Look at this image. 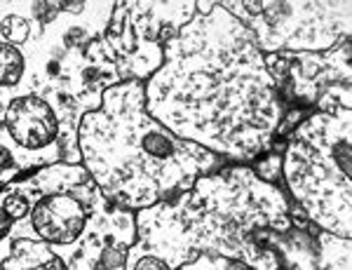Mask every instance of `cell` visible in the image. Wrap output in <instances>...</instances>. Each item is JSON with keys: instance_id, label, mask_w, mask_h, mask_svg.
<instances>
[{"instance_id": "obj_2", "label": "cell", "mask_w": 352, "mask_h": 270, "mask_svg": "<svg viewBox=\"0 0 352 270\" xmlns=\"http://www.w3.org/2000/svg\"><path fill=\"white\" fill-rule=\"evenodd\" d=\"M5 127H8L16 146L28 150H41L47 148L56 139L59 120H56V113L47 101L36 97V94H28V97L14 99L8 106Z\"/></svg>"}, {"instance_id": "obj_15", "label": "cell", "mask_w": 352, "mask_h": 270, "mask_svg": "<svg viewBox=\"0 0 352 270\" xmlns=\"http://www.w3.org/2000/svg\"><path fill=\"white\" fill-rule=\"evenodd\" d=\"M10 228H12V218H10L8 214H5L3 207H0V240H5V238H8Z\"/></svg>"}, {"instance_id": "obj_1", "label": "cell", "mask_w": 352, "mask_h": 270, "mask_svg": "<svg viewBox=\"0 0 352 270\" xmlns=\"http://www.w3.org/2000/svg\"><path fill=\"white\" fill-rule=\"evenodd\" d=\"M31 228L50 245H71L87 226V212L76 195L52 193L31 207Z\"/></svg>"}, {"instance_id": "obj_17", "label": "cell", "mask_w": 352, "mask_h": 270, "mask_svg": "<svg viewBox=\"0 0 352 270\" xmlns=\"http://www.w3.org/2000/svg\"><path fill=\"white\" fill-rule=\"evenodd\" d=\"M226 270H254L242 261H226Z\"/></svg>"}, {"instance_id": "obj_7", "label": "cell", "mask_w": 352, "mask_h": 270, "mask_svg": "<svg viewBox=\"0 0 352 270\" xmlns=\"http://www.w3.org/2000/svg\"><path fill=\"white\" fill-rule=\"evenodd\" d=\"M127 263V249L122 245H109L101 249L96 270H122Z\"/></svg>"}, {"instance_id": "obj_3", "label": "cell", "mask_w": 352, "mask_h": 270, "mask_svg": "<svg viewBox=\"0 0 352 270\" xmlns=\"http://www.w3.org/2000/svg\"><path fill=\"white\" fill-rule=\"evenodd\" d=\"M3 270H66V266L47 247L19 240L12 247V256L3 263Z\"/></svg>"}, {"instance_id": "obj_10", "label": "cell", "mask_w": 352, "mask_h": 270, "mask_svg": "<svg viewBox=\"0 0 352 270\" xmlns=\"http://www.w3.org/2000/svg\"><path fill=\"white\" fill-rule=\"evenodd\" d=\"M132 270H169V266L157 256H141V258H136V261H134Z\"/></svg>"}, {"instance_id": "obj_14", "label": "cell", "mask_w": 352, "mask_h": 270, "mask_svg": "<svg viewBox=\"0 0 352 270\" xmlns=\"http://www.w3.org/2000/svg\"><path fill=\"white\" fill-rule=\"evenodd\" d=\"M261 172H268L270 174L268 179H275L277 174H280V157H270L268 162H263V165H261Z\"/></svg>"}, {"instance_id": "obj_8", "label": "cell", "mask_w": 352, "mask_h": 270, "mask_svg": "<svg viewBox=\"0 0 352 270\" xmlns=\"http://www.w3.org/2000/svg\"><path fill=\"white\" fill-rule=\"evenodd\" d=\"M3 210L12 221H19V218L31 214V205H28L24 193H10V195H5V200H3Z\"/></svg>"}, {"instance_id": "obj_18", "label": "cell", "mask_w": 352, "mask_h": 270, "mask_svg": "<svg viewBox=\"0 0 352 270\" xmlns=\"http://www.w3.org/2000/svg\"><path fill=\"white\" fill-rule=\"evenodd\" d=\"M56 71H59V66H54V61H52V64H50V73H52V76H54Z\"/></svg>"}, {"instance_id": "obj_5", "label": "cell", "mask_w": 352, "mask_h": 270, "mask_svg": "<svg viewBox=\"0 0 352 270\" xmlns=\"http://www.w3.org/2000/svg\"><path fill=\"white\" fill-rule=\"evenodd\" d=\"M141 148L146 155L155 157V160H169L174 157V142L160 129H148L141 137Z\"/></svg>"}, {"instance_id": "obj_11", "label": "cell", "mask_w": 352, "mask_h": 270, "mask_svg": "<svg viewBox=\"0 0 352 270\" xmlns=\"http://www.w3.org/2000/svg\"><path fill=\"white\" fill-rule=\"evenodd\" d=\"M85 38H87V33H85L82 29H71L64 36V43L68 45V47H76V45H80Z\"/></svg>"}, {"instance_id": "obj_9", "label": "cell", "mask_w": 352, "mask_h": 270, "mask_svg": "<svg viewBox=\"0 0 352 270\" xmlns=\"http://www.w3.org/2000/svg\"><path fill=\"white\" fill-rule=\"evenodd\" d=\"M33 10V16H36L41 24H50L56 14H59V3H33L31 5Z\"/></svg>"}, {"instance_id": "obj_4", "label": "cell", "mask_w": 352, "mask_h": 270, "mask_svg": "<svg viewBox=\"0 0 352 270\" xmlns=\"http://www.w3.org/2000/svg\"><path fill=\"white\" fill-rule=\"evenodd\" d=\"M24 54L10 43H0V89L19 85L24 78Z\"/></svg>"}, {"instance_id": "obj_13", "label": "cell", "mask_w": 352, "mask_h": 270, "mask_svg": "<svg viewBox=\"0 0 352 270\" xmlns=\"http://www.w3.org/2000/svg\"><path fill=\"white\" fill-rule=\"evenodd\" d=\"M14 167V155L5 146H0V172H8Z\"/></svg>"}, {"instance_id": "obj_16", "label": "cell", "mask_w": 352, "mask_h": 270, "mask_svg": "<svg viewBox=\"0 0 352 270\" xmlns=\"http://www.w3.org/2000/svg\"><path fill=\"white\" fill-rule=\"evenodd\" d=\"M59 8L68 10V12H82L85 3H59Z\"/></svg>"}, {"instance_id": "obj_12", "label": "cell", "mask_w": 352, "mask_h": 270, "mask_svg": "<svg viewBox=\"0 0 352 270\" xmlns=\"http://www.w3.org/2000/svg\"><path fill=\"white\" fill-rule=\"evenodd\" d=\"M268 69L275 73V78H287L289 76V64L285 59H270V64H268Z\"/></svg>"}, {"instance_id": "obj_6", "label": "cell", "mask_w": 352, "mask_h": 270, "mask_svg": "<svg viewBox=\"0 0 352 270\" xmlns=\"http://www.w3.org/2000/svg\"><path fill=\"white\" fill-rule=\"evenodd\" d=\"M0 33H3L5 43H10V45H14V47H16V45L26 43L28 21L21 19L19 14H10V16H5V19L0 21Z\"/></svg>"}]
</instances>
